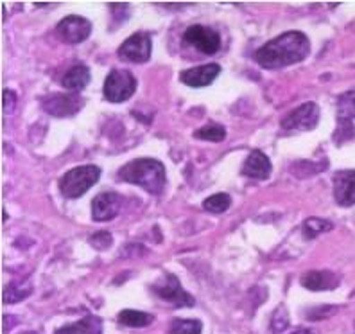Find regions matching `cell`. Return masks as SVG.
Instances as JSON below:
<instances>
[{"label": "cell", "mask_w": 355, "mask_h": 334, "mask_svg": "<svg viewBox=\"0 0 355 334\" xmlns=\"http://www.w3.org/2000/svg\"><path fill=\"white\" fill-rule=\"evenodd\" d=\"M56 334H103V320L94 315L81 318L76 324H69L60 329H56Z\"/></svg>", "instance_id": "obj_17"}, {"label": "cell", "mask_w": 355, "mask_h": 334, "mask_svg": "<svg viewBox=\"0 0 355 334\" xmlns=\"http://www.w3.org/2000/svg\"><path fill=\"white\" fill-rule=\"evenodd\" d=\"M33 293V284L26 278L22 281H13L11 284H8L4 290V302L6 304H17V302H22L27 297Z\"/></svg>", "instance_id": "obj_18"}, {"label": "cell", "mask_w": 355, "mask_h": 334, "mask_svg": "<svg viewBox=\"0 0 355 334\" xmlns=\"http://www.w3.org/2000/svg\"><path fill=\"white\" fill-rule=\"evenodd\" d=\"M101 176L99 165H81L61 178L60 191L65 198H81L85 192L97 183Z\"/></svg>", "instance_id": "obj_3"}, {"label": "cell", "mask_w": 355, "mask_h": 334, "mask_svg": "<svg viewBox=\"0 0 355 334\" xmlns=\"http://www.w3.org/2000/svg\"><path fill=\"white\" fill-rule=\"evenodd\" d=\"M332 223L327 222V219H320V217H309L307 222L304 223V234L309 239L316 237V235L323 234V232L332 231Z\"/></svg>", "instance_id": "obj_22"}, {"label": "cell", "mask_w": 355, "mask_h": 334, "mask_svg": "<svg viewBox=\"0 0 355 334\" xmlns=\"http://www.w3.org/2000/svg\"><path fill=\"white\" fill-rule=\"evenodd\" d=\"M119 178L128 183L142 187L149 194H162L165 187V167L160 160L155 158H137L130 164L122 165Z\"/></svg>", "instance_id": "obj_2"}, {"label": "cell", "mask_w": 355, "mask_h": 334, "mask_svg": "<svg viewBox=\"0 0 355 334\" xmlns=\"http://www.w3.org/2000/svg\"><path fill=\"white\" fill-rule=\"evenodd\" d=\"M92 33V24L88 22L87 18L72 15V17H65L58 24L56 35L61 42H65L69 45L81 44L90 36Z\"/></svg>", "instance_id": "obj_9"}, {"label": "cell", "mask_w": 355, "mask_h": 334, "mask_svg": "<svg viewBox=\"0 0 355 334\" xmlns=\"http://www.w3.org/2000/svg\"><path fill=\"white\" fill-rule=\"evenodd\" d=\"M203 326L200 320H174L169 334H201Z\"/></svg>", "instance_id": "obj_23"}, {"label": "cell", "mask_w": 355, "mask_h": 334, "mask_svg": "<svg viewBox=\"0 0 355 334\" xmlns=\"http://www.w3.org/2000/svg\"><path fill=\"white\" fill-rule=\"evenodd\" d=\"M83 97L79 94H51L42 101V106L52 117H70L83 108Z\"/></svg>", "instance_id": "obj_8"}, {"label": "cell", "mask_w": 355, "mask_h": 334, "mask_svg": "<svg viewBox=\"0 0 355 334\" xmlns=\"http://www.w3.org/2000/svg\"><path fill=\"white\" fill-rule=\"evenodd\" d=\"M137 90V79L130 70H112L104 81V97L110 103H124Z\"/></svg>", "instance_id": "obj_4"}, {"label": "cell", "mask_w": 355, "mask_h": 334, "mask_svg": "<svg viewBox=\"0 0 355 334\" xmlns=\"http://www.w3.org/2000/svg\"><path fill=\"white\" fill-rule=\"evenodd\" d=\"M336 311H338L336 306H325V308H318L314 309V311H309L307 318L309 320H320V318L330 317V315H334Z\"/></svg>", "instance_id": "obj_27"}, {"label": "cell", "mask_w": 355, "mask_h": 334, "mask_svg": "<svg viewBox=\"0 0 355 334\" xmlns=\"http://www.w3.org/2000/svg\"><path fill=\"white\" fill-rule=\"evenodd\" d=\"M334 198L341 207L355 205V169L336 173V176H334Z\"/></svg>", "instance_id": "obj_12"}, {"label": "cell", "mask_w": 355, "mask_h": 334, "mask_svg": "<svg viewBox=\"0 0 355 334\" xmlns=\"http://www.w3.org/2000/svg\"><path fill=\"white\" fill-rule=\"evenodd\" d=\"M311 52V42L300 31H287L255 52V61L264 69H284L304 61Z\"/></svg>", "instance_id": "obj_1"}, {"label": "cell", "mask_w": 355, "mask_h": 334, "mask_svg": "<svg viewBox=\"0 0 355 334\" xmlns=\"http://www.w3.org/2000/svg\"><path fill=\"white\" fill-rule=\"evenodd\" d=\"M17 106V96L11 90H4V112L11 113Z\"/></svg>", "instance_id": "obj_28"}, {"label": "cell", "mask_w": 355, "mask_h": 334, "mask_svg": "<svg viewBox=\"0 0 355 334\" xmlns=\"http://www.w3.org/2000/svg\"><path fill=\"white\" fill-rule=\"evenodd\" d=\"M243 174L250 178L266 180L271 174V162L262 151H252L243 165Z\"/></svg>", "instance_id": "obj_15"}, {"label": "cell", "mask_w": 355, "mask_h": 334, "mask_svg": "<svg viewBox=\"0 0 355 334\" xmlns=\"http://www.w3.org/2000/svg\"><path fill=\"white\" fill-rule=\"evenodd\" d=\"M232 205V198L230 194L226 192H219V194H214L210 198L203 201V208L207 212H212V214H223L226 212Z\"/></svg>", "instance_id": "obj_20"}, {"label": "cell", "mask_w": 355, "mask_h": 334, "mask_svg": "<svg viewBox=\"0 0 355 334\" xmlns=\"http://www.w3.org/2000/svg\"><path fill=\"white\" fill-rule=\"evenodd\" d=\"M153 315L142 311H135V309H124L119 312V324L126 327H133V329H140V327H148L153 324Z\"/></svg>", "instance_id": "obj_19"}, {"label": "cell", "mask_w": 355, "mask_h": 334, "mask_svg": "<svg viewBox=\"0 0 355 334\" xmlns=\"http://www.w3.org/2000/svg\"><path fill=\"white\" fill-rule=\"evenodd\" d=\"M300 283L311 291H329L339 286V277L329 269H312L302 277Z\"/></svg>", "instance_id": "obj_14"}, {"label": "cell", "mask_w": 355, "mask_h": 334, "mask_svg": "<svg viewBox=\"0 0 355 334\" xmlns=\"http://www.w3.org/2000/svg\"><path fill=\"white\" fill-rule=\"evenodd\" d=\"M88 83H90V69L83 63L70 67L61 79V85L70 92H81L83 88H87Z\"/></svg>", "instance_id": "obj_16"}, {"label": "cell", "mask_w": 355, "mask_h": 334, "mask_svg": "<svg viewBox=\"0 0 355 334\" xmlns=\"http://www.w3.org/2000/svg\"><path fill=\"white\" fill-rule=\"evenodd\" d=\"M112 241H113L112 234H110V232H106V231L96 232V234L92 235V239H90L92 247L97 248V250H106V248L112 244Z\"/></svg>", "instance_id": "obj_25"}, {"label": "cell", "mask_w": 355, "mask_h": 334, "mask_svg": "<svg viewBox=\"0 0 355 334\" xmlns=\"http://www.w3.org/2000/svg\"><path fill=\"white\" fill-rule=\"evenodd\" d=\"M196 139H201V140H210V142H223L226 137V130L221 126V124H207L205 128L198 130L194 133Z\"/></svg>", "instance_id": "obj_21"}, {"label": "cell", "mask_w": 355, "mask_h": 334, "mask_svg": "<svg viewBox=\"0 0 355 334\" xmlns=\"http://www.w3.org/2000/svg\"><path fill=\"white\" fill-rule=\"evenodd\" d=\"M153 291L160 299L167 300V302L178 306V308H192L194 306V299H192L191 293H187L182 284H180V281L171 274H165L164 278H160L153 286Z\"/></svg>", "instance_id": "obj_7"}, {"label": "cell", "mask_w": 355, "mask_h": 334, "mask_svg": "<svg viewBox=\"0 0 355 334\" xmlns=\"http://www.w3.org/2000/svg\"><path fill=\"white\" fill-rule=\"evenodd\" d=\"M291 334H316V333H314V331H311V329H296V331H293Z\"/></svg>", "instance_id": "obj_29"}, {"label": "cell", "mask_w": 355, "mask_h": 334, "mask_svg": "<svg viewBox=\"0 0 355 334\" xmlns=\"http://www.w3.org/2000/svg\"><path fill=\"white\" fill-rule=\"evenodd\" d=\"M219 74H221V67L217 65V63H207V65L183 70L180 78H182V83H185L187 87L201 88L214 83V79Z\"/></svg>", "instance_id": "obj_13"}, {"label": "cell", "mask_w": 355, "mask_h": 334, "mask_svg": "<svg viewBox=\"0 0 355 334\" xmlns=\"http://www.w3.org/2000/svg\"><path fill=\"white\" fill-rule=\"evenodd\" d=\"M318 122H320V106L316 103H305L282 119V128L287 131H309L314 130Z\"/></svg>", "instance_id": "obj_5"}, {"label": "cell", "mask_w": 355, "mask_h": 334, "mask_svg": "<svg viewBox=\"0 0 355 334\" xmlns=\"http://www.w3.org/2000/svg\"><path fill=\"white\" fill-rule=\"evenodd\" d=\"M119 58L128 63H144L151 58V38L148 35H133L119 47Z\"/></svg>", "instance_id": "obj_10"}, {"label": "cell", "mask_w": 355, "mask_h": 334, "mask_svg": "<svg viewBox=\"0 0 355 334\" xmlns=\"http://www.w3.org/2000/svg\"><path fill=\"white\" fill-rule=\"evenodd\" d=\"M287 327H289V312H287V309L284 308V306H280V308H277V311L273 312V317H271V326H269V329H271L273 334H280L284 333Z\"/></svg>", "instance_id": "obj_24"}, {"label": "cell", "mask_w": 355, "mask_h": 334, "mask_svg": "<svg viewBox=\"0 0 355 334\" xmlns=\"http://www.w3.org/2000/svg\"><path fill=\"white\" fill-rule=\"evenodd\" d=\"M122 207V198L115 192H103L92 201V216L96 222H110Z\"/></svg>", "instance_id": "obj_11"}, {"label": "cell", "mask_w": 355, "mask_h": 334, "mask_svg": "<svg viewBox=\"0 0 355 334\" xmlns=\"http://www.w3.org/2000/svg\"><path fill=\"white\" fill-rule=\"evenodd\" d=\"M339 106H341V112L345 115H350L355 117V92H348L339 99Z\"/></svg>", "instance_id": "obj_26"}, {"label": "cell", "mask_w": 355, "mask_h": 334, "mask_svg": "<svg viewBox=\"0 0 355 334\" xmlns=\"http://www.w3.org/2000/svg\"><path fill=\"white\" fill-rule=\"evenodd\" d=\"M183 45L194 47L207 56L216 54L221 49V38L216 31L205 26H192L183 33Z\"/></svg>", "instance_id": "obj_6"}]
</instances>
